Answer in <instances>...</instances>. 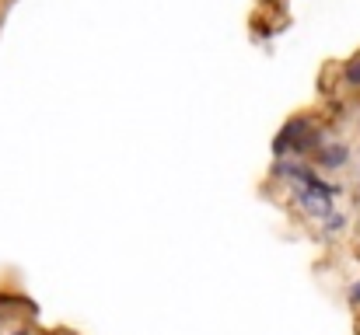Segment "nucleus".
<instances>
[{"label": "nucleus", "mask_w": 360, "mask_h": 335, "mask_svg": "<svg viewBox=\"0 0 360 335\" xmlns=\"http://www.w3.org/2000/svg\"><path fill=\"white\" fill-rule=\"evenodd\" d=\"M347 157H350V150H347L343 143H326V147L319 150V164H322V168H329V171L343 168V164H347Z\"/></svg>", "instance_id": "obj_1"}, {"label": "nucleus", "mask_w": 360, "mask_h": 335, "mask_svg": "<svg viewBox=\"0 0 360 335\" xmlns=\"http://www.w3.org/2000/svg\"><path fill=\"white\" fill-rule=\"evenodd\" d=\"M343 230H347V217H343V214H329V217H326V234H329V237H333V234H343Z\"/></svg>", "instance_id": "obj_2"}, {"label": "nucleus", "mask_w": 360, "mask_h": 335, "mask_svg": "<svg viewBox=\"0 0 360 335\" xmlns=\"http://www.w3.org/2000/svg\"><path fill=\"white\" fill-rule=\"evenodd\" d=\"M347 84H354V88H360V60H354V63H347Z\"/></svg>", "instance_id": "obj_3"}, {"label": "nucleus", "mask_w": 360, "mask_h": 335, "mask_svg": "<svg viewBox=\"0 0 360 335\" xmlns=\"http://www.w3.org/2000/svg\"><path fill=\"white\" fill-rule=\"evenodd\" d=\"M350 301L360 308V283H354V290H350Z\"/></svg>", "instance_id": "obj_4"}]
</instances>
